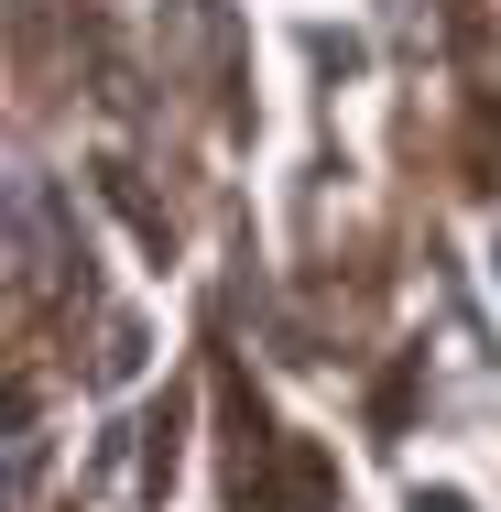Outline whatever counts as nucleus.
<instances>
[{
    "instance_id": "1",
    "label": "nucleus",
    "mask_w": 501,
    "mask_h": 512,
    "mask_svg": "<svg viewBox=\"0 0 501 512\" xmlns=\"http://www.w3.org/2000/svg\"><path fill=\"white\" fill-rule=\"evenodd\" d=\"M240 502L251 512H327L338 502V469L305 436H262V447H240Z\"/></svg>"
},
{
    "instance_id": "2",
    "label": "nucleus",
    "mask_w": 501,
    "mask_h": 512,
    "mask_svg": "<svg viewBox=\"0 0 501 512\" xmlns=\"http://www.w3.org/2000/svg\"><path fill=\"white\" fill-rule=\"evenodd\" d=\"M11 240H22V295H44V284L66 273V240H55V186H44V175H22V186H11Z\"/></svg>"
},
{
    "instance_id": "3",
    "label": "nucleus",
    "mask_w": 501,
    "mask_h": 512,
    "mask_svg": "<svg viewBox=\"0 0 501 512\" xmlns=\"http://www.w3.org/2000/svg\"><path fill=\"white\" fill-rule=\"evenodd\" d=\"M414 512H469V502H458V491H414Z\"/></svg>"
}]
</instances>
